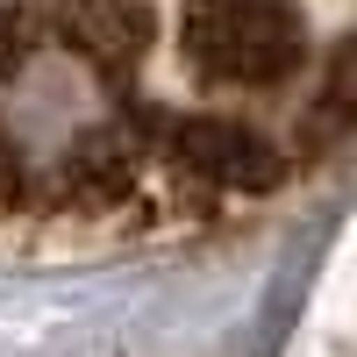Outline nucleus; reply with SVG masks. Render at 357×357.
<instances>
[{"label":"nucleus","instance_id":"nucleus-1","mask_svg":"<svg viewBox=\"0 0 357 357\" xmlns=\"http://www.w3.org/2000/svg\"><path fill=\"white\" fill-rule=\"evenodd\" d=\"M178 50L215 86H279L307 57V15L301 0H186Z\"/></svg>","mask_w":357,"mask_h":357},{"label":"nucleus","instance_id":"nucleus-2","mask_svg":"<svg viewBox=\"0 0 357 357\" xmlns=\"http://www.w3.org/2000/svg\"><path fill=\"white\" fill-rule=\"evenodd\" d=\"M172 151L186 172H200L207 186H229V193H257L279 178V151L243 122H222V114H186L172 122Z\"/></svg>","mask_w":357,"mask_h":357},{"label":"nucleus","instance_id":"nucleus-3","mask_svg":"<svg viewBox=\"0 0 357 357\" xmlns=\"http://www.w3.org/2000/svg\"><path fill=\"white\" fill-rule=\"evenodd\" d=\"M314 114H321V122H336V129H343V122H357V36L336 50L329 86H321V107H314Z\"/></svg>","mask_w":357,"mask_h":357}]
</instances>
